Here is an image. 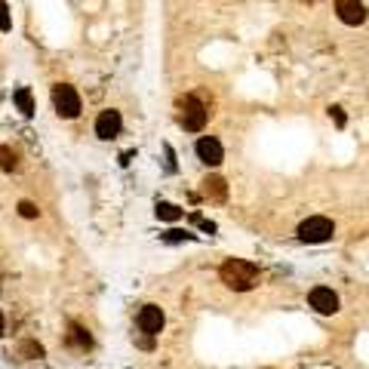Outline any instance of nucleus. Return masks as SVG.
Segmentation results:
<instances>
[{"label": "nucleus", "mask_w": 369, "mask_h": 369, "mask_svg": "<svg viewBox=\"0 0 369 369\" xmlns=\"http://www.w3.org/2000/svg\"><path fill=\"white\" fill-rule=\"evenodd\" d=\"M197 157H200V160L207 163V167H219V163L225 160V151H222L219 138L203 136L200 142H197Z\"/></svg>", "instance_id": "1a4fd4ad"}, {"label": "nucleus", "mask_w": 369, "mask_h": 369, "mask_svg": "<svg viewBox=\"0 0 369 369\" xmlns=\"http://www.w3.org/2000/svg\"><path fill=\"white\" fill-rule=\"evenodd\" d=\"M329 114L335 117V123H339V127H345V114H341V108H329Z\"/></svg>", "instance_id": "aec40b11"}, {"label": "nucleus", "mask_w": 369, "mask_h": 369, "mask_svg": "<svg viewBox=\"0 0 369 369\" xmlns=\"http://www.w3.org/2000/svg\"><path fill=\"white\" fill-rule=\"evenodd\" d=\"M136 323H138V329H142L148 339H154V335L163 329V311H160L157 305H145L142 311H138Z\"/></svg>", "instance_id": "423d86ee"}, {"label": "nucleus", "mask_w": 369, "mask_h": 369, "mask_svg": "<svg viewBox=\"0 0 369 369\" xmlns=\"http://www.w3.org/2000/svg\"><path fill=\"white\" fill-rule=\"evenodd\" d=\"M19 354H22V357H28V360H41L43 357V345L41 341H34V339H25L22 345H19Z\"/></svg>", "instance_id": "ddd939ff"}, {"label": "nucleus", "mask_w": 369, "mask_h": 369, "mask_svg": "<svg viewBox=\"0 0 369 369\" xmlns=\"http://www.w3.org/2000/svg\"><path fill=\"white\" fill-rule=\"evenodd\" d=\"M52 105H56V114L65 117V120H74L81 114V96L68 83H56L52 87Z\"/></svg>", "instance_id": "7ed1b4c3"}, {"label": "nucleus", "mask_w": 369, "mask_h": 369, "mask_svg": "<svg viewBox=\"0 0 369 369\" xmlns=\"http://www.w3.org/2000/svg\"><path fill=\"white\" fill-rule=\"evenodd\" d=\"M335 12L345 25H363L366 22V6L360 0H335Z\"/></svg>", "instance_id": "6e6552de"}, {"label": "nucleus", "mask_w": 369, "mask_h": 369, "mask_svg": "<svg viewBox=\"0 0 369 369\" xmlns=\"http://www.w3.org/2000/svg\"><path fill=\"white\" fill-rule=\"evenodd\" d=\"M167 240L169 243H179V240H191L188 231H167Z\"/></svg>", "instance_id": "a211bd4d"}, {"label": "nucleus", "mask_w": 369, "mask_h": 369, "mask_svg": "<svg viewBox=\"0 0 369 369\" xmlns=\"http://www.w3.org/2000/svg\"><path fill=\"white\" fill-rule=\"evenodd\" d=\"M219 277L228 289H234V293H246V289H253L255 283H259V268L246 259H228L225 265H222Z\"/></svg>", "instance_id": "f257e3e1"}, {"label": "nucleus", "mask_w": 369, "mask_h": 369, "mask_svg": "<svg viewBox=\"0 0 369 369\" xmlns=\"http://www.w3.org/2000/svg\"><path fill=\"white\" fill-rule=\"evenodd\" d=\"M68 345L77 348V351H89V348H92L89 329L81 326V323H71V326H68Z\"/></svg>", "instance_id": "9b49d317"}, {"label": "nucleus", "mask_w": 369, "mask_h": 369, "mask_svg": "<svg viewBox=\"0 0 369 369\" xmlns=\"http://www.w3.org/2000/svg\"><path fill=\"white\" fill-rule=\"evenodd\" d=\"M19 215H22V219H37V215H41V209H37V203L22 200V203H19Z\"/></svg>", "instance_id": "dca6fc26"}, {"label": "nucleus", "mask_w": 369, "mask_h": 369, "mask_svg": "<svg viewBox=\"0 0 369 369\" xmlns=\"http://www.w3.org/2000/svg\"><path fill=\"white\" fill-rule=\"evenodd\" d=\"M0 169H3V173H16L19 169V157L10 145H0Z\"/></svg>", "instance_id": "f8f14e48"}, {"label": "nucleus", "mask_w": 369, "mask_h": 369, "mask_svg": "<svg viewBox=\"0 0 369 369\" xmlns=\"http://www.w3.org/2000/svg\"><path fill=\"white\" fill-rule=\"evenodd\" d=\"M12 22H10V6H6V0H0V31H10Z\"/></svg>", "instance_id": "f3484780"}, {"label": "nucleus", "mask_w": 369, "mask_h": 369, "mask_svg": "<svg viewBox=\"0 0 369 369\" xmlns=\"http://www.w3.org/2000/svg\"><path fill=\"white\" fill-rule=\"evenodd\" d=\"M203 194L209 197V200L215 203H225L228 200V184L222 176H209V179H203Z\"/></svg>", "instance_id": "9d476101"}, {"label": "nucleus", "mask_w": 369, "mask_h": 369, "mask_svg": "<svg viewBox=\"0 0 369 369\" xmlns=\"http://www.w3.org/2000/svg\"><path fill=\"white\" fill-rule=\"evenodd\" d=\"M12 98H16V105H19V111H22V114L25 117H31V114H34V102H31V89H16V96H12Z\"/></svg>", "instance_id": "2eb2a0df"}, {"label": "nucleus", "mask_w": 369, "mask_h": 369, "mask_svg": "<svg viewBox=\"0 0 369 369\" xmlns=\"http://www.w3.org/2000/svg\"><path fill=\"white\" fill-rule=\"evenodd\" d=\"M308 305H311L317 314H335L339 311V295H335L329 286H314L311 293H308Z\"/></svg>", "instance_id": "39448f33"}, {"label": "nucleus", "mask_w": 369, "mask_h": 369, "mask_svg": "<svg viewBox=\"0 0 369 369\" xmlns=\"http://www.w3.org/2000/svg\"><path fill=\"white\" fill-rule=\"evenodd\" d=\"M333 234H335V228L326 215H311V219H305L299 225V240H305V243H326V240H333Z\"/></svg>", "instance_id": "20e7f679"}, {"label": "nucleus", "mask_w": 369, "mask_h": 369, "mask_svg": "<svg viewBox=\"0 0 369 369\" xmlns=\"http://www.w3.org/2000/svg\"><path fill=\"white\" fill-rule=\"evenodd\" d=\"M179 108H182L179 123H182L184 129H188V133H200V129L207 127L209 111H207V105H203L197 96H184L182 102H179Z\"/></svg>", "instance_id": "f03ea898"}, {"label": "nucleus", "mask_w": 369, "mask_h": 369, "mask_svg": "<svg viewBox=\"0 0 369 369\" xmlns=\"http://www.w3.org/2000/svg\"><path fill=\"white\" fill-rule=\"evenodd\" d=\"M120 127H123L120 111L108 108V111H102V114H98V120H96V136L105 138V142H111L114 136H120Z\"/></svg>", "instance_id": "0eeeda50"}, {"label": "nucleus", "mask_w": 369, "mask_h": 369, "mask_svg": "<svg viewBox=\"0 0 369 369\" xmlns=\"http://www.w3.org/2000/svg\"><path fill=\"white\" fill-rule=\"evenodd\" d=\"M194 222H197V225H200L203 231H209V234H215V225H213V222H207V219H200V215H197V219H194Z\"/></svg>", "instance_id": "6ab92c4d"}, {"label": "nucleus", "mask_w": 369, "mask_h": 369, "mask_svg": "<svg viewBox=\"0 0 369 369\" xmlns=\"http://www.w3.org/2000/svg\"><path fill=\"white\" fill-rule=\"evenodd\" d=\"M182 209L176 207V203H157V219H163V222H179L182 219Z\"/></svg>", "instance_id": "4468645a"}, {"label": "nucleus", "mask_w": 369, "mask_h": 369, "mask_svg": "<svg viewBox=\"0 0 369 369\" xmlns=\"http://www.w3.org/2000/svg\"><path fill=\"white\" fill-rule=\"evenodd\" d=\"M0 335H3V311H0Z\"/></svg>", "instance_id": "412c9836"}]
</instances>
